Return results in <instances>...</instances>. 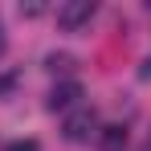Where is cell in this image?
Returning a JSON list of instances; mask_svg holds the SVG:
<instances>
[{"mask_svg":"<svg viewBox=\"0 0 151 151\" xmlns=\"http://www.w3.org/2000/svg\"><path fill=\"white\" fill-rule=\"evenodd\" d=\"M61 135H65L70 143H90V139L98 135V114H94V106H74V110H65Z\"/></svg>","mask_w":151,"mask_h":151,"instance_id":"1","label":"cell"},{"mask_svg":"<svg viewBox=\"0 0 151 151\" xmlns=\"http://www.w3.org/2000/svg\"><path fill=\"white\" fill-rule=\"evenodd\" d=\"M90 17H94V0H65L57 8V25L65 29V33H78Z\"/></svg>","mask_w":151,"mask_h":151,"instance_id":"2","label":"cell"},{"mask_svg":"<svg viewBox=\"0 0 151 151\" xmlns=\"http://www.w3.org/2000/svg\"><path fill=\"white\" fill-rule=\"evenodd\" d=\"M78 98H82V86L78 82H61V86H53V94H49V110H74Z\"/></svg>","mask_w":151,"mask_h":151,"instance_id":"3","label":"cell"},{"mask_svg":"<svg viewBox=\"0 0 151 151\" xmlns=\"http://www.w3.org/2000/svg\"><path fill=\"white\" fill-rule=\"evenodd\" d=\"M45 65H49V74H70V70H74V57H70V53H49Z\"/></svg>","mask_w":151,"mask_h":151,"instance_id":"4","label":"cell"},{"mask_svg":"<svg viewBox=\"0 0 151 151\" xmlns=\"http://www.w3.org/2000/svg\"><path fill=\"white\" fill-rule=\"evenodd\" d=\"M102 131H106V135H102V147H106V151H119L127 143V131H123V127H102Z\"/></svg>","mask_w":151,"mask_h":151,"instance_id":"5","label":"cell"},{"mask_svg":"<svg viewBox=\"0 0 151 151\" xmlns=\"http://www.w3.org/2000/svg\"><path fill=\"white\" fill-rule=\"evenodd\" d=\"M4 151H41V143L37 139H17V143H8Z\"/></svg>","mask_w":151,"mask_h":151,"instance_id":"6","label":"cell"},{"mask_svg":"<svg viewBox=\"0 0 151 151\" xmlns=\"http://www.w3.org/2000/svg\"><path fill=\"white\" fill-rule=\"evenodd\" d=\"M45 4H21V17H41Z\"/></svg>","mask_w":151,"mask_h":151,"instance_id":"7","label":"cell"},{"mask_svg":"<svg viewBox=\"0 0 151 151\" xmlns=\"http://www.w3.org/2000/svg\"><path fill=\"white\" fill-rule=\"evenodd\" d=\"M139 78H143V82H147V78H151V57H147V61H143V65H139Z\"/></svg>","mask_w":151,"mask_h":151,"instance_id":"8","label":"cell"},{"mask_svg":"<svg viewBox=\"0 0 151 151\" xmlns=\"http://www.w3.org/2000/svg\"><path fill=\"white\" fill-rule=\"evenodd\" d=\"M4 45H8V37H4V25H0V53H4Z\"/></svg>","mask_w":151,"mask_h":151,"instance_id":"9","label":"cell"}]
</instances>
